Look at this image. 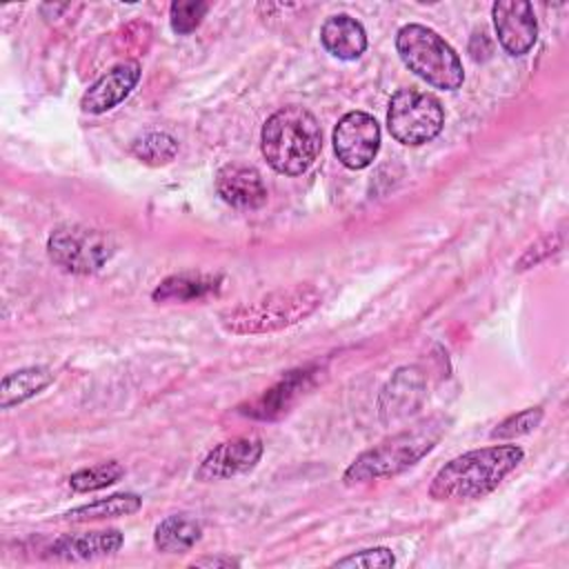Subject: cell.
<instances>
[{
  "label": "cell",
  "instance_id": "obj_1",
  "mask_svg": "<svg viewBox=\"0 0 569 569\" xmlns=\"http://www.w3.org/2000/svg\"><path fill=\"white\" fill-rule=\"evenodd\" d=\"M525 451L516 445L471 449L449 460L431 480L429 496L440 502H467L491 493L520 462Z\"/></svg>",
  "mask_w": 569,
  "mask_h": 569
},
{
  "label": "cell",
  "instance_id": "obj_2",
  "mask_svg": "<svg viewBox=\"0 0 569 569\" xmlns=\"http://www.w3.org/2000/svg\"><path fill=\"white\" fill-rule=\"evenodd\" d=\"M322 131L316 116L298 104L278 109L267 118L260 133V149L269 167L282 176L305 173L318 158Z\"/></svg>",
  "mask_w": 569,
  "mask_h": 569
},
{
  "label": "cell",
  "instance_id": "obj_3",
  "mask_svg": "<svg viewBox=\"0 0 569 569\" xmlns=\"http://www.w3.org/2000/svg\"><path fill=\"white\" fill-rule=\"evenodd\" d=\"M445 433V422L440 418H429L411 429H405L373 449L362 451L345 471L342 482L347 487L365 485L380 478H391L413 467L425 458Z\"/></svg>",
  "mask_w": 569,
  "mask_h": 569
},
{
  "label": "cell",
  "instance_id": "obj_4",
  "mask_svg": "<svg viewBox=\"0 0 569 569\" xmlns=\"http://www.w3.org/2000/svg\"><path fill=\"white\" fill-rule=\"evenodd\" d=\"M322 302V296L311 284H293L271 291L253 302H242L220 313V325L229 333H271L291 327L311 316Z\"/></svg>",
  "mask_w": 569,
  "mask_h": 569
},
{
  "label": "cell",
  "instance_id": "obj_5",
  "mask_svg": "<svg viewBox=\"0 0 569 569\" xmlns=\"http://www.w3.org/2000/svg\"><path fill=\"white\" fill-rule=\"evenodd\" d=\"M400 60L427 84L453 91L465 80V69L449 42L425 24H405L396 36Z\"/></svg>",
  "mask_w": 569,
  "mask_h": 569
},
{
  "label": "cell",
  "instance_id": "obj_6",
  "mask_svg": "<svg viewBox=\"0 0 569 569\" xmlns=\"http://www.w3.org/2000/svg\"><path fill=\"white\" fill-rule=\"evenodd\" d=\"M47 253L62 271L89 276L109 262L113 256V240L100 229L84 224H60L47 240Z\"/></svg>",
  "mask_w": 569,
  "mask_h": 569
},
{
  "label": "cell",
  "instance_id": "obj_7",
  "mask_svg": "<svg viewBox=\"0 0 569 569\" xmlns=\"http://www.w3.org/2000/svg\"><path fill=\"white\" fill-rule=\"evenodd\" d=\"M445 124V109L440 100L420 89H400L389 100L387 127L389 133L407 144L420 147L433 140Z\"/></svg>",
  "mask_w": 569,
  "mask_h": 569
},
{
  "label": "cell",
  "instance_id": "obj_8",
  "mask_svg": "<svg viewBox=\"0 0 569 569\" xmlns=\"http://www.w3.org/2000/svg\"><path fill=\"white\" fill-rule=\"evenodd\" d=\"M380 149V124L365 111L345 113L333 129V151L347 169L369 167Z\"/></svg>",
  "mask_w": 569,
  "mask_h": 569
},
{
  "label": "cell",
  "instance_id": "obj_9",
  "mask_svg": "<svg viewBox=\"0 0 569 569\" xmlns=\"http://www.w3.org/2000/svg\"><path fill=\"white\" fill-rule=\"evenodd\" d=\"M262 456V440L256 436H238L216 445L196 469V480L213 482L251 471Z\"/></svg>",
  "mask_w": 569,
  "mask_h": 569
},
{
  "label": "cell",
  "instance_id": "obj_10",
  "mask_svg": "<svg viewBox=\"0 0 569 569\" xmlns=\"http://www.w3.org/2000/svg\"><path fill=\"white\" fill-rule=\"evenodd\" d=\"M493 27L502 49L509 56H525L538 38L533 7L525 0H498L491 7Z\"/></svg>",
  "mask_w": 569,
  "mask_h": 569
},
{
  "label": "cell",
  "instance_id": "obj_11",
  "mask_svg": "<svg viewBox=\"0 0 569 569\" xmlns=\"http://www.w3.org/2000/svg\"><path fill=\"white\" fill-rule=\"evenodd\" d=\"M422 400H425V376L420 373L418 367H402L391 376V380L385 385L380 393V400H378L380 420L385 425L405 420L407 416L418 411Z\"/></svg>",
  "mask_w": 569,
  "mask_h": 569
},
{
  "label": "cell",
  "instance_id": "obj_12",
  "mask_svg": "<svg viewBox=\"0 0 569 569\" xmlns=\"http://www.w3.org/2000/svg\"><path fill=\"white\" fill-rule=\"evenodd\" d=\"M140 64L136 60H124L102 73L80 98V107L87 113H104L120 104L138 84Z\"/></svg>",
  "mask_w": 569,
  "mask_h": 569
},
{
  "label": "cell",
  "instance_id": "obj_13",
  "mask_svg": "<svg viewBox=\"0 0 569 569\" xmlns=\"http://www.w3.org/2000/svg\"><path fill=\"white\" fill-rule=\"evenodd\" d=\"M218 196L236 209H258L267 202V187L262 176L242 162H229L216 173Z\"/></svg>",
  "mask_w": 569,
  "mask_h": 569
},
{
  "label": "cell",
  "instance_id": "obj_14",
  "mask_svg": "<svg viewBox=\"0 0 569 569\" xmlns=\"http://www.w3.org/2000/svg\"><path fill=\"white\" fill-rule=\"evenodd\" d=\"M316 373H318V369H313V367L289 371L280 382H276L262 396H258L251 405H247V409H242V413H247L251 418H260V420L280 418L313 385Z\"/></svg>",
  "mask_w": 569,
  "mask_h": 569
},
{
  "label": "cell",
  "instance_id": "obj_15",
  "mask_svg": "<svg viewBox=\"0 0 569 569\" xmlns=\"http://www.w3.org/2000/svg\"><path fill=\"white\" fill-rule=\"evenodd\" d=\"M122 542L124 536L118 529L64 533L49 547V556L58 560H91L116 553Z\"/></svg>",
  "mask_w": 569,
  "mask_h": 569
},
{
  "label": "cell",
  "instance_id": "obj_16",
  "mask_svg": "<svg viewBox=\"0 0 569 569\" xmlns=\"http://www.w3.org/2000/svg\"><path fill=\"white\" fill-rule=\"evenodd\" d=\"M320 42L338 60H356L367 49V33L356 18L338 13L325 20L320 29Z\"/></svg>",
  "mask_w": 569,
  "mask_h": 569
},
{
  "label": "cell",
  "instance_id": "obj_17",
  "mask_svg": "<svg viewBox=\"0 0 569 569\" xmlns=\"http://www.w3.org/2000/svg\"><path fill=\"white\" fill-rule=\"evenodd\" d=\"M220 289L218 276L207 273H176L164 278L151 293L156 302H191L216 296Z\"/></svg>",
  "mask_w": 569,
  "mask_h": 569
},
{
  "label": "cell",
  "instance_id": "obj_18",
  "mask_svg": "<svg viewBox=\"0 0 569 569\" xmlns=\"http://www.w3.org/2000/svg\"><path fill=\"white\" fill-rule=\"evenodd\" d=\"M202 538V525L189 513H173L158 522L153 545L160 553H184Z\"/></svg>",
  "mask_w": 569,
  "mask_h": 569
},
{
  "label": "cell",
  "instance_id": "obj_19",
  "mask_svg": "<svg viewBox=\"0 0 569 569\" xmlns=\"http://www.w3.org/2000/svg\"><path fill=\"white\" fill-rule=\"evenodd\" d=\"M53 382V371L49 367H24L18 371H11L0 382V407L11 409L42 389H47Z\"/></svg>",
  "mask_w": 569,
  "mask_h": 569
},
{
  "label": "cell",
  "instance_id": "obj_20",
  "mask_svg": "<svg viewBox=\"0 0 569 569\" xmlns=\"http://www.w3.org/2000/svg\"><path fill=\"white\" fill-rule=\"evenodd\" d=\"M142 507V498L136 493H113L100 500H93L89 505H80L62 513L64 522H93L104 518H120L131 516Z\"/></svg>",
  "mask_w": 569,
  "mask_h": 569
},
{
  "label": "cell",
  "instance_id": "obj_21",
  "mask_svg": "<svg viewBox=\"0 0 569 569\" xmlns=\"http://www.w3.org/2000/svg\"><path fill=\"white\" fill-rule=\"evenodd\" d=\"M131 153L149 167H160L176 158L178 142L164 131H147L131 142Z\"/></svg>",
  "mask_w": 569,
  "mask_h": 569
},
{
  "label": "cell",
  "instance_id": "obj_22",
  "mask_svg": "<svg viewBox=\"0 0 569 569\" xmlns=\"http://www.w3.org/2000/svg\"><path fill=\"white\" fill-rule=\"evenodd\" d=\"M122 476H124V467L118 460H109V462H100V465L73 471L69 476V487L78 493H89V491H98L109 485H116Z\"/></svg>",
  "mask_w": 569,
  "mask_h": 569
},
{
  "label": "cell",
  "instance_id": "obj_23",
  "mask_svg": "<svg viewBox=\"0 0 569 569\" xmlns=\"http://www.w3.org/2000/svg\"><path fill=\"white\" fill-rule=\"evenodd\" d=\"M209 11V2H200V0H178L169 7V20H171V29L180 36H187L191 31H196L202 22V18Z\"/></svg>",
  "mask_w": 569,
  "mask_h": 569
},
{
  "label": "cell",
  "instance_id": "obj_24",
  "mask_svg": "<svg viewBox=\"0 0 569 569\" xmlns=\"http://www.w3.org/2000/svg\"><path fill=\"white\" fill-rule=\"evenodd\" d=\"M542 409L540 407H529V409H522L509 418H505L502 422L496 425V429L491 431V438H498V440H511V438H518V436H525V433H531L540 420H542Z\"/></svg>",
  "mask_w": 569,
  "mask_h": 569
},
{
  "label": "cell",
  "instance_id": "obj_25",
  "mask_svg": "<svg viewBox=\"0 0 569 569\" xmlns=\"http://www.w3.org/2000/svg\"><path fill=\"white\" fill-rule=\"evenodd\" d=\"M396 565V556L387 547H371L345 558H338L333 567H362V569H387Z\"/></svg>",
  "mask_w": 569,
  "mask_h": 569
},
{
  "label": "cell",
  "instance_id": "obj_26",
  "mask_svg": "<svg viewBox=\"0 0 569 569\" xmlns=\"http://www.w3.org/2000/svg\"><path fill=\"white\" fill-rule=\"evenodd\" d=\"M560 247H562V233H549V236L540 238L536 244H531V247L520 256V260L516 262V269H518V271L529 269V267L542 262L545 258H549L551 253H556Z\"/></svg>",
  "mask_w": 569,
  "mask_h": 569
},
{
  "label": "cell",
  "instance_id": "obj_27",
  "mask_svg": "<svg viewBox=\"0 0 569 569\" xmlns=\"http://www.w3.org/2000/svg\"><path fill=\"white\" fill-rule=\"evenodd\" d=\"M193 567H236L238 560L227 558V556H216V558H200L191 562Z\"/></svg>",
  "mask_w": 569,
  "mask_h": 569
}]
</instances>
